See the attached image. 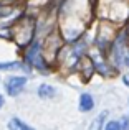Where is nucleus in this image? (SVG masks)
<instances>
[{
    "instance_id": "obj_1",
    "label": "nucleus",
    "mask_w": 129,
    "mask_h": 130,
    "mask_svg": "<svg viewBox=\"0 0 129 130\" xmlns=\"http://www.w3.org/2000/svg\"><path fill=\"white\" fill-rule=\"evenodd\" d=\"M33 35H35V18L33 17H20L18 22L10 28V36L20 46H27L33 40Z\"/></svg>"
},
{
    "instance_id": "obj_2",
    "label": "nucleus",
    "mask_w": 129,
    "mask_h": 130,
    "mask_svg": "<svg viewBox=\"0 0 129 130\" xmlns=\"http://www.w3.org/2000/svg\"><path fill=\"white\" fill-rule=\"evenodd\" d=\"M27 77L25 76H12V77H8V79L5 81V91H7V94L8 95H18L20 92L25 89L27 86Z\"/></svg>"
},
{
    "instance_id": "obj_3",
    "label": "nucleus",
    "mask_w": 129,
    "mask_h": 130,
    "mask_svg": "<svg viewBox=\"0 0 129 130\" xmlns=\"http://www.w3.org/2000/svg\"><path fill=\"white\" fill-rule=\"evenodd\" d=\"M27 61H28L32 66H36L38 69H43V71L46 69V63L43 61L42 54H40V51H38V44H33L32 50L27 53Z\"/></svg>"
},
{
    "instance_id": "obj_4",
    "label": "nucleus",
    "mask_w": 129,
    "mask_h": 130,
    "mask_svg": "<svg viewBox=\"0 0 129 130\" xmlns=\"http://www.w3.org/2000/svg\"><path fill=\"white\" fill-rule=\"evenodd\" d=\"M93 107H94L93 95L88 94V92H83V94L80 95V110L81 112H88V110H91Z\"/></svg>"
},
{
    "instance_id": "obj_5",
    "label": "nucleus",
    "mask_w": 129,
    "mask_h": 130,
    "mask_svg": "<svg viewBox=\"0 0 129 130\" xmlns=\"http://www.w3.org/2000/svg\"><path fill=\"white\" fill-rule=\"evenodd\" d=\"M127 124H129L127 119H123L121 122L119 120H111V122H108V124H106L104 130H129Z\"/></svg>"
},
{
    "instance_id": "obj_6",
    "label": "nucleus",
    "mask_w": 129,
    "mask_h": 130,
    "mask_svg": "<svg viewBox=\"0 0 129 130\" xmlns=\"http://www.w3.org/2000/svg\"><path fill=\"white\" fill-rule=\"evenodd\" d=\"M56 91L53 86H50V84H42V86L38 87V95L42 99H50V97H55Z\"/></svg>"
},
{
    "instance_id": "obj_7",
    "label": "nucleus",
    "mask_w": 129,
    "mask_h": 130,
    "mask_svg": "<svg viewBox=\"0 0 129 130\" xmlns=\"http://www.w3.org/2000/svg\"><path fill=\"white\" fill-rule=\"evenodd\" d=\"M7 127H8V130H33L32 127H28L27 124H23L20 119L13 117L8 120V124H7Z\"/></svg>"
},
{
    "instance_id": "obj_8",
    "label": "nucleus",
    "mask_w": 129,
    "mask_h": 130,
    "mask_svg": "<svg viewBox=\"0 0 129 130\" xmlns=\"http://www.w3.org/2000/svg\"><path fill=\"white\" fill-rule=\"evenodd\" d=\"M106 115H108V112H101L99 115H96V117L93 119V122L89 124L88 130H103V124H104Z\"/></svg>"
},
{
    "instance_id": "obj_9",
    "label": "nucleus",
    "mask_w": 129,
    "mask_h": 130,
    "mask_svg": "<svg viewBox=\"0 0 129 130\" xmlns=\"http://www.w3.org/2000/svg\"><path fill=\"white\" fill-rule=\"evenodd\" d=\"M22 66V63L18 61H12V63H0V71H7V69H18Z\"/></svg>"
},
{
    "instance_id": "obj_10",
    "label": "nucleus",
    "mask_w": 129,
    "mask_h": 130,
    "mask_svg": "<svg viewBox=\"0 0 129 130\" xmlns=\"http://www.w3.org/2000/svg\"><path fill=\"white\" fill-rule=\"evenodd\" d=\"M123 81H124V84H126V86L129 87V73H127V74H126V76H124V77H123Z\"/></svg>"
},
{
    "instance_id": "obj_11",
    "label": "nucleus",
    "mask_w": 129,
    "mask_h": 130,
    "mask_svg": "<svg viewBox=\"0 0 129 130\" xmlns=\"http://www.w3.org/2000/svg\"><path fill=\"white\" fill-rule=\"evenodd\" d=\"M2 107H3V95L0 94V109H2Z\"/></svg>"
}]
</instances>
